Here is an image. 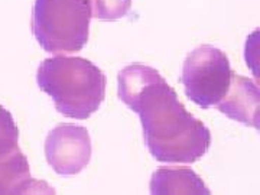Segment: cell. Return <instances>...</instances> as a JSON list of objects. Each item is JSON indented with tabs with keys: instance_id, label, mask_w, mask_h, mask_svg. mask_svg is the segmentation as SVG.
Instances as JSON below:
<instances>
[{
	"instance_id": "obj_1",
	"label": "cell",
	"mask_w": 260,
	"mask_h": 195,
	"mask_svg": "<svg viewBox=\"0 0 260 195\" xmlns=\"http://www.w3.org/2000/svg\"><path fill=\"white\" fill-rule=\"evenodd\" d=\"M130 109L140 116L149 152L159 162L192 164L208 152L210 130L186 110L164 77L145 88Z\"/></svg>"
},
{
	"instance_id": "obj_2",
	"label": "cell",
	"mask_w": 260,
	"mask_h": 195,
	"mask_svg": "<svg viewBox=\"0 0 260 195\" xmlns=\"http://www.w3.org/2000/svg\"><path fill=\"white\" fill-rule=\"evenodd\" d=\"M38 85L67 117L85 120L106 95V77L91 61L78 56H52L38 68Z\"/></svg>"
},
{
	"instance_id": "obj_3",
	"label": "cell",
	"mask_w": 260,
	"mask_h": 195,
	"mask_svg": "<svg viewBox=\"0 0 260 195\" xmlns=\"http://www.w3.org/2000/svg\"><path fill=\"white\" fill-rule=\"evenodd\" d=\"M91 16L90 0H35L32 30L47 52H78L88 42Z\"/></svg>"
},
{
	"instance_id": "obj_4",
	"label": "cell",
	"mask_w": 260,
	"mask_h": 195,
	"mask_svg": "<svg viewBox=\"0 0 260 195\" xmlns=\"http://www.w3.org/2000/svg\"><path fill=\"white\" fill-rule=\"evenodd\" d=\"M233 74L230 61L223 51L203 45L185 58L181 81L186 97L197 106L208 109L217 106L225 95Z\"/></svg>"
},
{
	"instance_id": "obj_5",
	"label": "cell",
	"mask_w": 260,
	"mask_h": 195,
	"mask_svg": "<svg viewBox=\"0 0 260 195\" xmlns=\"http://www.w3.org/2000/svg\"><path fill=\"white\" fill-rule=\"evenodd\" d=\"M91 139L85 127L59 124L48 133L45 156L49 167L58 175L80 174L90 164Z\"/></svg>"
},
{
	"instance_id": "obj_6",
	"label": "cell",
	"mask_w": 260,
	"mask_h": 195,
	"mask_svg": "<svg viewBox=\"0 0 260 195\" xmlns=\"http://www.w3.org/2000/svg\"><path fill=\"white\" fill-rule=\"evenodd\" d=\"M259 102L260 94L257 85L250 78L233 74L230 87L223 99L217 103V107L233 120L257 129Z\"/></svg>"
},
{
	"instance_id": "obj_7",
	"label": "cell",
	"mask_w": 260,
	"mask_h": 195,
	"mask_svg": "<svg viewBox=\"0 0 260 195\" xmlns=\"http://www.w3.org/2000/svg\"><path fill=\"white\" fill-rule=\"evenodd\" d=\"M42 191L54 194V191L45 184H39L37 179H32L28 159L19 146L0 153V194H38Z\"/></svg>"
},
{
	"instance_id": "obj_8",
	"label": "cell",
	"mask_w": 260,
	"mask_h": 195,
	"mask_svg": "<svg viewBox=\"0 0 260 195\" xmlns=\"http://www.w3.org/2000/svg\"><path fill=\"white\" fill-rule=\"evenodd\" d=\"M150 192L162 194H210L204 181L189 168H159L150 179Z\"/></svg>"
},
{
	"instance_id": "obj_9",
	"label": "cell",
	"mask_w": 260,
	"mask_h": 195,
	"mask_svg": "<svg viewBox=\"0 0 260 195\" xmlns=\"http://www.w3.org/2000/svg\"><path fill=\"white\" fill-rule=\"evenodd\" d=\"M162 78L156 70L145 64H132L119 73V97L127 107L150 84Z\"/></svg>"
},
{
	"instance_id": "obj_10",
	"label": "cell",
	"mask_w": 260,
	"mask_h": 195,
	"mask_svg": "<svg viewBox=\"0 0 260 195\" xmlns=\"http://www.w3.org/2000/svg\"><path fill=\"white\" fill-rule=\"evenodd\" d=\"M93 16L103 22L124 18L132 8V0H90Z\"/></svg>"
},
{
	"instance_id": "obj_11",
	"label": "cell",
	"mask_w": 260,
	"mask_h": 195,
	"mask_svg": "<svg viewBox=\"0 0 260 195\" xmlns=\"http://www.w3.org/2000/svg\"><path fill=\"white\" fill-rule=\"evenodd\" d=\"M19 129L5 107L0 106V153H5L18 146Z\"/></svg>"
}]
</instances>
